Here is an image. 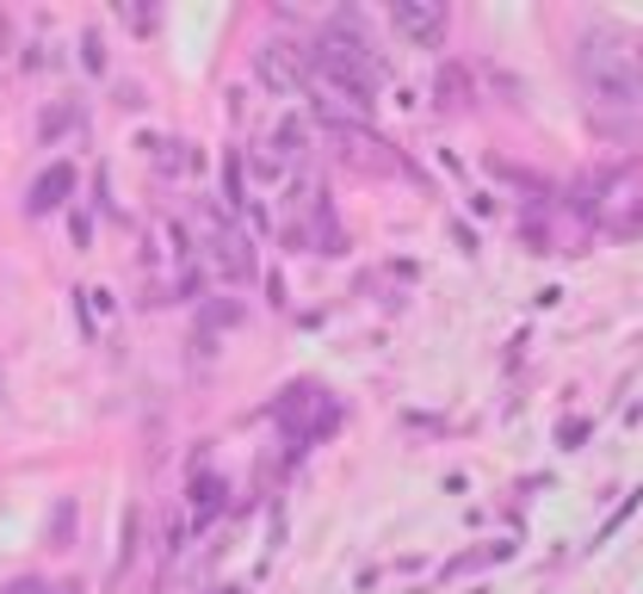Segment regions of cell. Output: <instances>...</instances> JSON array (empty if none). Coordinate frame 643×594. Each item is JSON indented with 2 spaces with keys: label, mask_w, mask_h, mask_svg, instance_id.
<instances>
[{
  "label": "cell",
  "mask_w": 643,
  "mask_h": 594,
  "mask_svg": "<svg viewBox=\"0 0 643 594\" xmlns=\"http://www.w3.org/2000/svg\"><path fill=\"white\" fill-rule=\"evenodd\" d=\"M223 496H229V484H223V477H211V470H204V477H192V527H211V520L223 515Z\"/></svg>",
  "instance_id": "8"
},
{
  "label": "cell",
  "mask_w": 643,
  "mask_h": 594,
  "mask_svg": "<svg viewBox=\"0 0 643 594\" xmlns=\"http://www.w3.org/2000/svg\"><path fill=\"white\" fill-rule=\"evenodd\" d=\"M81 63L94 68V75H106V38L99 32H81Z\"/></svg>",
  "instance_id": "18"
},
{
  "label": "cell",
  "mask_w": 643,
  "mask_h": 594,
  "mask_svg": "<svg viewBox=\"0 0 643 594\" xmlns=\"http://www.w3.org/2000/svg\"><path fill=\"white\" fill-rule=\"evenodd\" d=\"M0 403H7V372H0Z\"/></svg>",
  "instance_id": "23"
},
{
  "label": "cell",
  "mask_w": 643,
  "mask_h": 594,
  "mask_svg": "<svg viewBox=\"0 0 643 594\" xmlns=\"http://www.w3.org/2000/svg\"><path fill=\"white\" fill-rule=\"evenodd\" d=\"M168 242H173V261H180V273H192V266H204V261H199V242H192V230H186V223H180V218L168 223Z\"/></svg>",
  "instance_id": "14"
},
{
  "label": "cell",
  "mask_w": 643,
  "mask_h": 594,
  "mask_svg": "<svg viewBox=\"0 0 643 594\" xmlns=\"http://www.w3.org/2000/svg\"><path fill=\"white\" fill-rule=\"evenodd\" d=\"M75 520H81L75 496H63V501H56V508H50V527H44L50 551H68V545H75Z\"/></svg>",
  "instance_id": "11"
},
{
  "label": "cell",
  "mask_w": 643,
  "mask_h": 594,
  "mask_svg": "<svg viewBox=\"0 0 643 594\" xmlns=\"http://www.w3.org/2000/svg\"><path fill=\"white\" fill-rule=\"evenodd\" d=\"M576 75H581V87L594 94V106H625V112L643 106V68L619 38H607V32L581 38L576 44Z\"/></svg>",
  "instance_id": "1"
},
{
  "label": "cell",
  "mask_w": 643,
  "mask_h": 594,
  "mask_svg": "<svg viewBox=\"0 0 643 594\" xmlns=\"http://www.w3.org/2000/svg\"><path fill=\"white\" fill-rule=\"evenodd\" d=\"M254 81L279 99H298L303 81H310V50L285 44V38H267V44L254 50Z\"/></svg>",
  "instance_id": "2"
},
{
  "label": "cell",
  "mask_w": 643,
  "mask_h": 594,
  "mask_svg": "<svg viewBox=\"0 0 643 594\" xmlns=\"http://www.w3.org/2000/svg\"><path fill=\"white\" fill-rule=\"evenodd\" d=\"M489 173H495V180H507V187H519V192H545V187H538V173L514 168V161H502V156H489Z\"/></svg>",
  "instance_id": "15"
},
{
  "label": "cell",
  "mask_w": 643,
  "mask_h": 594,
  "mask_svg": "<svg viewBox=\"0 0 643 594\" xmlns=\"http://www.w3.org/2000/svg\"><path fill=\"white\" fill-rule=\"evenodd\" d=\"M7 44H13V19L0 13V50H7Z\"/></svg>",
  "instance_id": "21"
},
{
  "label": "cell",
  "mask_w": 643,
  "mask_h": 594,
  "mask_svg": "<svg viewBox=\"0 0 643 594\" xmlns=\"http://www.w3.org/2000/svg\"><path fill=\"white\" fill-rule=\"evenodd\" d=\"M81 316H87V335H99V329L111 322V291L87 285V291H81Z\"/></svg>",
  "instance_id": "13"
},
{
  "label": "cell",
  "mask_w": 643,
  "mask_h": 594,
  "mask_svg": "<svg viewBox=\"0 0 643 594\" xmlns=\"http://www.w3.org/2000/svg\"><path fill=\"white\" fill-rule=\"evenodd\" d=\"M68 192H75V168H68V161L44 168V173L32 180V218H44V211H63Z\"/></svg>",
  "instance_id": "6"
},
{
  "label": "cell",
  "mask_w": 643,
  "mask_h": 594,
  "mask_svg": "<svg viewBox=\"0 0 643 594\" xmlns=\"http://www.w3.org/2000/svg\"><path fill=\"white\" fill-rule=\"evenodd\" d=\"M217 594H242V588H217Z\"/></svg>",
  "instance_id": "24"
},
{
  "label": "cell",
  "mask_w": 643,
  "mask_h": 594,
  "mask_svg": "<svg viewBox=\"0 0 643 594\" xmlns=\"http://www.w3.org/2000/svg\"><path fill=\"white\" fill-rule=\"evenodd\" d=\"M137 149H142V161H149L156 173H168V180H186V173L204 168V156L192 149L186 137H142Z\"/></svg>",
  "instance_id": "5"
},
{
  "label": "cell",
  "mask_w": 643,
  "mask_h": 594,
  "mask_svg": "<svg viewBox=\"0 0 643 594\" xmlns=\"http://www.w3.org/2000/svg\"><path fill=\"white\" fill-rule=\"evenodd\" d=\"M272 149H279V161H303L315 149L310 125H303L298 112H291V118H279V130H272Z\"/></svg>",
  "instance_id": "9"
},
{
  "label": "cell",
  "mask_w": 643,
  "mask_h": 594,
  "mask_svg": "<svg viewBox=\"0 0 643 594\" xmlns=\"http://www.w3.org/2000/svg\"><path fill=\"white\" fill-rule=\"evenodd\" d=\"M600 187V218L612 223V235H637L643 230V168H619Z\"/></svg>",
  "instance_id": "3"
},
{
  "label": "cell",
  "mask_w": 643,
  "mask_h": 594,
  "mask_svg": "<svg viewBox=\"0 0 643 594\" xmlns=\"http://www.w3.org/2000/svg\"><path fill=\"white\" fill-rule=\"evenodd\" d=\"M248 168L260 173V180H279L285 161H279V149H272V142H248Z\"/></svg>",
  "instance_id": "16"
},
{
  "label": "cell",
  "mask_w": 643,
  "mask_h": 594,
  "mask_svg": "<svg viewBox=\"0 0 643 594\" xmlns=\"http://www.w3.org/2000/svg\"><path fill=\"white\" fill-rule=\"evenodd\" d=\"M50 594H81V582H63V588H50Z\"/></svg>",
  "instance_id": "22"
},
{
  "label": "cell",
  "mask_w": 643,
  "mask_h": 594,
  "mask_svg": "<svg viewBox=\"0 0 643 594\" xmlns=\"http://www.w3.org/2000/svg\"><path fill=\"white\" fill-rule=\"evenodd\" d=\"M242 316H248V304H236V297H204V304H199V335L236 329Z\"/></svg>",
  "instance_id": "10"
},
{
  "label": "cell",
  "mask_w": 643,
  "mask_h": 594,
  "mask_svg": "<svg viewBox=\"0 0 643 594\" xmlns=\"http://www.w3.org/2000/svg\"><path fill=\"white\" fill-rule=\"evenodd\" d=\"M489 87L502 94V106H526V87H519V81L507 75V68H489Z\"/></svg>",
  "instance_id": "17"
},
{
  "label": "cell",
  "mask_w": 643,
  "mask_h": 594,
  "mask_svg": "<svg viewBox=\"0 0 643 594\" xmlns=\"http://www.w3.org/2000/svg\"><path fill=\"white\" fill-rule=\"evenodd\" d=\"M75 125H81V106H68V99H63V106H50L44 118H37V137H44V142H63Z\"/></svg>",
  "instance_id": "12"
},
{
  "label": "cell",
  "mask_w": 643,
  "mask_h": 594,
  "mask_svg": "<svg viewBox=\"0 0 643 594\" xmlns=\"http://www.w3.org/2000/svg\"><path fill=\"white\" fill-rule=\"evenodd\" d=\"M0 594H50V582H44V576H13Z\"/></svg>",
  "instance_id": "20"
},
{
  "label": "cell",
  "mask_w": 643,
  "mask_h": 594,
  "mask_svg": "<svg viewBox=\"0 0 643 594\" xmlns=\"http://www.w3.org/2000/svg\"><path fill=\"white\" fill-rule=\"evenodd\" d=\"M390 25L403 38H415V44H446V25H452V13H446L440 0H396L390 7Z\"/></svg>",
  "instance_id": "4"
},
{
  "label": "cell",
  "mask_w": 643,
  "mask_h": 594,
  "mask_svg": "<svg viewBox=\"0 0 643 594\" xmlns=\"http://www.w3.org/2000/svg\"><path fill=\"white\" fill-rule=\"evenodd\" d=\"M130 563H137V508L125 515V551H118V570H111V576H125Z\"/></svg>",
  "instance_id": "19"
},
{
  "label": "cell",
  "mask_w": 643,
  "mask_h": 594,
  "mask_svg": "<svg viewBox=\"0 0 643 594\" xmlns=\"http://www.w3.org/2000/svg\"><path fill=\"white\" fill-rule=\"evenodd\" d=\"M433 106L440 112L471 106V75H464V63H440V75H433Z\"/></svg>",
  "instance_id": "7"
}]
</instances>
